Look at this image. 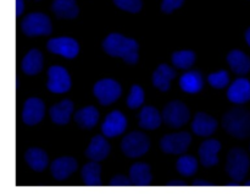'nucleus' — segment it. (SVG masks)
Returning <instances> with one entry per match:
<instances>
[{"label": "nucleus", "mask_w": 250, "mask_h": 196, "mask_svg": "<svg viewBox=\"0 0 250 196\" xmlns=\"http://www.w3.org/2000/svg\"><path fill=\"white\" fill-rule=\"evenodd\" d=\"M104 50L111 56H120L128 64L138 61V44L134 39L126 38L122 34L111 33L105 38Z\"/></svg>", "instance_id": "f257e3e1"}, {"label": "nucleus", "mask_w": 250, "mask_h": 196, "mask_svg": "<svg viewBox=\"0 0 250 196\" xmlns=\"http://www.w3.org/2000/svg\"><path fill=\"white\" fill-rule=\"evenodd\" d=\"M222 126L232 136L246 139L250 135V113L242 108H234L224 115Z\"/></svg>", "instance_id": "f03ea898"}, {"label": "nucleus", "mask_w": 250, "mask_h": 196, "mask_svg": "<svg viewBox=\"0 0 250 196\" xmlns=\"http://www.w3.org/2000/svg\"><path fill=\"white\" fill-rule=\"evenodd\" d=\"M249 171V157L247 152L242 148H233L229 151L227 157L226 172L233 180H244Z\"/></svg>", "instance_id": "7ed1b4c3"}, {"label": "nucleus", "mask_w": 250, "mask_h": 196, "mask_svg": "<svg viewBox=\"0 0 250 196\" xmlns=\"http://www.w3.org/2000/svg\"><path fill=\"white\" fill-rule=\"evenodd\" d=\"M21 27L27 36H45L51 33V24L49 17L38 12L27 15L22 21Z\"/></svg>", "instance_id": "20e7f679"}, {"label": "nucleus", "mask_w": 250, "mask_h": 196, "mask_svg": "<svg viewBox=\"0 0 250 196\" xmlns=\"http://www.w3.org/2000/svg\"><path fill=\"white\" fill-rule=\"evenodd\" d=\"M150 142L149 139L144 134L138 131H133L131 134L127 135L124 140H122V151L126 156L131 157V158H136V157L143 156L146 153L149 149Z\"/></svg>", "instance_id": "39448f33"}, {"label": "nucleus", "mask_w": 250, "mask_h": 196, "mask_svg": "<svg viewBox=\"0 0 250 196\" xmlns=\"http://www.w3.org/2000/svg\"><path fill=\"white\" fill-rule=\"evenodd\" d=\"M163 119L168 126L180 127L189 120V110L182 102L173 100L164 108Z\"/></svg>", "instance_id": "423d86ee"}, {"label": "nucleus", "mask_w": 250, "mask_h": 196, "mask_svg": "<svg viewBox=\"0 0 250 196\" xmlns=\"http://www.w3.org/2000/svg\"><path fill=\"white\" fill-rule=\"evenodd\" d=\"M94 95L103 105L111 104L121 96V86L111 78H104L95 83Z\"/></svg>", "instance_id": "0eeeda50"}, {"label": "nucleus", "mask_w": 250, "mask_h": 196, "mask_svg": "<svg viewBox=\"0 0 250 196\" xmlns=\"http://www.w3.org/2000/svg\"><path fill=\"white\" fill-rule=\"evenodd\" d=\"M190 141H192V137L188 132H177V134H170L164 136L160 141V146L161 149L166 153L181 154L186 152Z\"/></svg>", "instance_id": "6e6552de"}, {"label": "nucleus", "mask_w": 250, "mask_h": 196, "mask_svg": "<svg viewBox=\"0 0 250 196\" xmlns=\"http://www.w3.org/2000/svg\"><path fill=\"white\" fill-rule=\"evenodd\" d=\"M48 88L54 93L67 92L71 87V78L63 68L54 65L48 71Z\"/></svg>", "instance_id": "1a4fd4ad"}, {"label": "nucleus", "mask_w": 250, "mask_h": 196, "mask_svg": "<svg viewBox=\"0 0 250 196\" xmlns=\"http://www.w3.org/2000/svg\"><path fill=\"white\" fill-rule=\"evenodd\" d=\"M48 49L54 54H60L65 58H75L78 54L80 47L75 39L70 37H60V38H53L48 42Z\"/></svg>", "instance_id": "9d476101"}, {"label": "nucleus", "mask_w": 250, "mask_h": 196, "mask_svg": "<svg viewBox=\"0 0 250 196\" xmlns=\"http://www.w3.org/2000/svg\"><path fill=\"white\" fill-rule=\"evenodd\" d=\"M44 112V103L38 98H29L26 100L23 105V112H22V119L24 124L27 125H36L43 119Z\"/></svg>", "instance_id": "9b49d317"}, {"label": "nucleus", "mask_w": 250, "mask_h": 196, "mask_svg": "<svg viewBox=\"0 0 250 196\" xmlns=\"http://www.w3.org/2000/svg\"><path fill=\"white\" fill-rule=\"evenodd\" d=\"M126 118L120 112H111L106 117L105 122L102 125V131L105 136L115 137L117 135H121L126 129Z\"/></svg>", "instance_id": "f8f14e48"}, {"label": "nucleus", "mask_w": 250, "mask_h": 196, "mask_svg": "<svg viewBox=\"0 0 250 196\" xmlns=\"http://www.w3.org/2000/svg\"><path fill=\"white\" fill-rule=\"evenodd\" d=\"M227 97L231 102L242 104L250 100V82L247 78H237L227 91Z\"/></svg>", "instance_id": "ddd939ff"}, {"label": "nucleus", "mask_w": 250, "mask_h": 196, "mask_svg": "<svg viewBox=\"0 0 250 196\" xmlns=\"http://www.w3.org/2000/svg\"><path fill=\"white\" fill-rule=\"evenodd\" d=\"M221 149V144L217 140H207L200 145L199 157L202 164L205 167H211L219 163L217 153Z\"/></svg>", "instance_id": "4468645a"}, {"label": "nucleus", "mask_w": 250, "mask_h": 196, "mask_svg": "<svg viewBox=\"0 0 250 196\" xmlns=\"http://www.w3.org/2000/svg\"><path fill=\"white\" fill-rule=\"evenodd\" d=\"M76 168H77V163L71 157H61V158L55 159L50 167L51 174L58 180H63L67 178L76 171Z\"/></svg>", "instance_id": "2eb2a0df"}, {"label": "nucleus", "mask_w": 250, "mask_h": 196, "mask_svg": "<svg viewBox=\"0 0 250 196\" xmlns=\"http://www.w3.org/2000/svg\"><path fill=\"white\" fill-rule=\"evenodd\" d=\"M217 127V122L214 118L205 113H198L193 120L192 129L199 136H210L215 132Z\"/></svg>", "instance_id": "dca6fc26"}, {"label": "nucleus", "mask_w": 250, "mask_h": 196, "mask_svg": "<svg viewBox=\"0 0 250 196\" xmlns=\"http://www.w3.org/2000/svg\"><path fill=\"white\" fill-rule=\"evenodd\" d=\"M109 152L110 145L107 144L106 140L103 136H100V135H97V136L93 137L92 141H90L89 147H88V149L85 151V154H87V157H89L92 161L99 162L103 161V159L109 154Z\"/></svg>", "instance_id": "f3484780"}, {"label": "nucleus", "mask_w": 250, "mask_h": 196, "mask_svg": "<svg viewBox=\"0 0 250 196\" xmlns=\"http://www.w3.org/2000/svg\"><path fill=\"white\" fill-rule=\"evenodd\" d=\"M73 112V103L71 100L65 99L50 108L51 120L56 124L65 125L70 122L71 113Z\"/></svg>", "instance_id": "a211bd4d"}, {"label": "nucleus", "mask_w": 250, "mask_h": 196, "mask_svg": "<svg viewBox=\"0 0 250 196\" xmlns=\"http://www.w3.org/2000/svg\"><path fill=\"white\" fill-rule=\"evenodd\" d=\"M175 76L176 73L173 71V69L165 65V64H161V65H159V68L156 69L153 75L154 86L158 87L160 91H163V92H166L170 88V83Z\"/></svg>", "instance_id": "6ab92c4d"}, {"label": "nucleus", "mask_w": 250, "mask_h": 196, "mask_svg": "<svg viewBox=\"0 0 250 196\" xmlns=\"http://www.w3.org/2000/svg\"><path fill=\"white\" fill-rule=\"evenodd\" d=\"M227 61H229V66L233 70V73L238 74V75H244V74L249 73L250 59L243 51L232 50L227 55Z\"/></svg>", "instance_id": "aec40b11"}, {"label": "nucleus", "mask_w": 250, "mask_h": 196, "mask_svg": "<svg viewBox=\"0 0 250 196\" xmlns=\"http://www.w3.org/2000/svg\"><path fill=\"white\" fill-rule=\"evenodd\" d=\"M21 66L27 75H36L43 68V55L37 49H32L26 54Z\"/></svg>", "instance_id": "412c9836"}, {"label": "nucleus", "mask_w": 250, "mask_h": 196, "mask_svg": "<svg viewBox=\"0 0 250 196\" xmlns=\"http://www.w3.org/2000/svg\"><path fill=\"white\" fill-rule=\"evenodd\" d=\"M129 178L134 185L146 186L151 183L150 168L148 164L137 163L133 164L129 169Z\"/></svg>", "instance_id": "4be33fe9"}, {"label": "nucleus", "mask_w": 250, "mask_h": 196, "mask_svg": "<svg viewBox=\"0 0 250 196\" xmlns=\"http://www.w3.org/2000/svg\"><path fill=\"white\" fill-rule=\"evenodd\" d=\"M161 117L158 110L153 107H144L139 113V126L143 129L154 130L160 126Z\"/></svg>", "instance_id": "5701e85b"}, {"label": "nucleus", "mask_w": 250, "mask_h": 196, "mask_svg": "<svg viewBox=\"0 0 250 196\" xmlns=\"http://www.w3.org/2000/svg\"><path fill=\"white\" fill-rule=\"evenodd\" d=\"M98 118H99V113H98L97 108H94L93 105L82 108L75 114L76 122L83 129H92L97 124Z\"/></svg>", "instance_id": "b1692460"}, {"label": "nucleus", "mask_w": 250, "mask_h": 196, "mask_svg": "<svg viewBox=\"0 0 250 196\" xmlns=\"http://www.w3.org/2000/svg\"><path fill=\"white\" fill-rule=\"evenodd\" d=\"M180 86L185 92L197 93L203 88V77L198 71H188L181 77Z\"/></svg>", "instance_id": "393cba45"}, {"label": "nucleus", "mask_w": 250, "mask_h": 196, "mask_svg": "<svg viewBox=\"0 0 250 196\" xmlns=\"http://www.w3.org/2000/svg\"><path fill=\"white\" fill-rule=\"evenodd\" d=\"M53 11L61 19H73L78 15V7L75 0H54Z\"/></svg>", "instance_id": "a878e982"}, {"label": "nucleus", "mask_w": 250, "mask_h": 196, "mask_svg": "<svg viewBox=\"0 0 250 196\" xmlns=\"http://www.w3.org/2000/svg\"><path fill=\"white\" fill-rule=\"evenodd\" d=\"M26 162L32 169L37 172H42L48 166V156L41 148H29L24 154Z\"/></svg>", "instance_id": "bb28decb"}, {"label": "nucleus", "mask_w": 250, "mask_h": 196, "mask_svg": "<svg viewBox=\"0 0 250 196\" xmlns=\"http://www.w3.org/2000/svg\"><path fill=\"white\" fill-rule=\"evenodd\" d=\"M82 178L84 184L88 186H98L102 185V179H100V166L95 161L87 163L81 171Z\"/></svg>", "instance_id": "cd10ccee"}, {"label": "nucleus", "mask_w": 250, "mask_h": 196, "mask_svg": "<svg viewBox=\"0 0 250 196\" xmlns=\"http://www.w3.org/2000/svg\"><path fill=\"white\" fill-rule=\"evenodd\" d=\"M176 168H177L178 173L182 174L185 176H190L197 172L198 163L197 159L192 156H183L178 158L177 163H176Z\"/></svg>", "instance_id": "c85d7f7f"}, {"label": "nucleus", "mask_w": 250, "mask_h": 196, "mask_svg": "<svg viewBox=\"0 0 250 196\" xmlns=\"http://www.w3.org/2000/svg\"><path fill=\"white\" fill-rule=\"evenodd\" d=\"M195 54L190 50L176 51L172 55L173 65L178 69H189L194 64Z\"/></svg>", "instance_id": "c756f323"}, {"label": "nucleus", "mask_w": 250, "mask_h": 196, "mask_svg": "<svg viewBox=\"0 0 250 196\" xmlns=\"http://www.w3.org/2000/svg\"><path fill=\"white\" fill-rule=\"evenodd\" d=\"M144 102V92L139 86L134 85L132 86L131 92H129L128 98H127V104L132 109H136V108L141 107Z\"/></svg>", "instance_id": "7c9ffc66"}, {"label": "nucleus", "mask_w": 250, "mask_h": 196, "mask_svg": "<svg viewBox=\"0 0 250 196\" xmlns=\"http://www.w3.org/2000/svg\"><path fill=\"white\" fill-rule=\"evenodd\" d=\"M208 81L210 85L215 88H224L229 83V76L226 71H219V73L210 74L208 76Z\"/></svg>", "instance_id": "2f4dec72"}, {"label": "nucleus", "mask_w": 250, "mask_h": 196, "mask_svg": "<svg viewBox=\"0 0 250 196\" xmlns=\"http://www.w3.org/2000/svg\"><path fill=\"white\" fill-rule=\"evenodd\" d=\"M115 5L128 12H138L142 9L141 0H114Z\"/></svg>", "instance_id": "473e14b6"}, {"label": "nucleus", "mask_w": 250, "mask_h": 196, "mask_svg": "<svg viewBox=\"0 0 250 196\" xmlns=\"http://www.w3.org/2000/svg\"><path fill=\"white\" fill-rule=\"evenodd\" d=\"M185 0H163V5H161V10L166 14H170L173 10L178 9L181 5L183 4Z\"/></svg>", "instance_id": "72a5a7b5"}, {"label": "nucleus", "mask_w": 250, "mask_h": 196, "mask_svg": "<svg viewBox=\"0 0 250 196\" xmlns=\"http://www.w3.org/2000/svg\"><path fill=\"white\" fill-rule=\"evenodd\" d=\"M131 178H127L125 175H116L111 179L110 181V185L111 186H131L132 185Z\"/></svg>", "instance_id": "f704fd0d"}, {"label": "nucleus", "mask_w": 250, "mask_h": 196, "mask_svg": "<svg viewBox=\"0 0 250 196\" xmlns=\"http://www.w3.org/2000/svg\"><path fill=\"white\" fill-rule=\"evenodd\" d=\"M23 0H16V16H20L23 12Z\"/></svg>", "instance_id": "c9c22d12"}, {"label": "nucleus", "mask_w": 250, "mask_h": 196, "mask_svg": "<svg viewBox=\"0 0 250 196\" xmlns=\"http://www.w3.org/2000/svg\"><path fill=\"white\" fill-rule=\"evenodd\" d=\"M193 185L194 186H211L212 184L209 183V181H205V180H194L193 181Z\"/></svg>", "instance_id": "e433bc0d"}, {"label": "nucleus", "mask_w": 250, "mask_h": 196, "mask_svg": "<svg viewBox=\"0 0 250 196\" xmlns=\"http://www.w3.org/2000/svg\"><path fill=\"white\" fill-rule=\"evenodd\" d=\"M186 183L185 181H181V180H172L170 183H167V186H185Z\"/></svg>", "instance_id": "4c0bfd02"}, {"label": "nucleus", "mask_w": 250, "mask_h": 196, "mask_svg": "<svg viewBox=\"0 0 250 196\" xmlns=\"http://www.w3.org/2000/svg\"><path fill=\"white\" fill-rule=\"evenodd\" d=\"M246 41H247V43L250 46V28L247 29V32H246Z\"/></svg>", "instance_id": "58836bf2"}, {"label": "nucleus", "mask_w": 250, "mask_h": 196, "mask_svg": "<svg viewBox=\"0 0 250 196\" xmlns=\"http://www.w3.org/2000/svg\"><path fill=\"white\" fill-rule=\"evenodd\" d=\"M246 185H247V186H250V181H247Z\"/></svg>", "instance_id": "ea45409f"}]
</instances>
